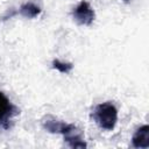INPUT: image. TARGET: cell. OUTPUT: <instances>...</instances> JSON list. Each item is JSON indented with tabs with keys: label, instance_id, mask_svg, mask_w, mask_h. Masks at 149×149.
Returning a JSON list of instances; mask_svg holds the SVG:
<instances>
[{
	"label": "cell",
	"instance_id": "6da1fadb",
	"mask_svg": "<svg viewBox=\"0 0 149 149\" xmlns=\"http://www.w3.org/2000/svg\"><path fill=\"white\" fill-rule=\"evenodd\" d=\"M94 119L95 121L99 123V126L104 129H112L118 120V112L115 109V107L109 104V102H105V104H100L99 106H97L95 112H94Z\"/></svg>",
	"mask_w": 149,
	"mask_h": 149
},
{
	"label": "cell",
	"instance_id": "7a4b0ae2",
	"mask_svg": "<svg viewBox=\"0 0 149 149\" xmlns=\"http://www.w3.org/2000/svg\"><path fill=\"white\" fill-rule=\"evenodd\" d=\"M73 16H74V19H76V21L78 23H80V24H90L93 21L94 13H93L92 8L88 6V3L83 1L74 9Z\"/></svg>",
	"mask_w": 149,
	"mask_h": 149
},
{
	"label": "cell",
	"instance_id": "3957f363",
	"mask_svg": "<svg viewBox=\"0 0 149 149\" xmlns=\"http://www.w3.org/2000/svg\"><path fill=\"white\" fill-rule=\"evenodd\" d=\"M133 144L137 148L149 147V127L147 125L137 129V132L133 137Z\"/></svg>",
	"mask_w": 149,
	"mask_h": 149
},
{
	"label": "cell",
	"instance_id": "277c9868",
	"mask_svg": "<svg viewBox=\"0 0 149 149\" xmlns=\"http://www.w3.org/2000/svg\"><path fill=\"white\" fill-rule=\"evenodd\" d=\"M10 108H12V106H10L8 99L3 95V93L0 92V122H2L5 120V118L9 114Z\"/></svg>",
	"mask_w": 149,
	"mask_h": 149
},
{
	"label": "cell",
	"instance_id": "5b68a950",
	"mask_svg": "<svg viewBox=\"0 0 149 149\" xmlns=\"http://www.w3.org/2000/svg\"><path fill=\"white\" fill-rule=\"evenodd\" d=\"M21 12H22V14H23L24 16L33 17V16H35L36 14H38L40 9H38V7H36V6L33 5V3H27V5H24V6L21 8Z\"/></svg>",
	"mask_w": 149,
	"mask_h": 149
},
{
	"label": "cell",
	"instance_id": "8992f818",
	"mask_svg": "<svg viewBox=\"0 0 149 149\" xmlns=\"http://www.w3.org/2000/svg\"><path fill=\"white\" fill-rule=\"evenodd\" d=\"M54 65H55L56 69H58V70L62 71V72H68V71L71 69V66H68V68H66V64H64V63H59L58 61L54 62Z\"/></svg>",
	"mask_w": 149,
	"mask_h": 149
}]
</instances>
